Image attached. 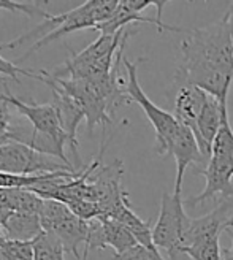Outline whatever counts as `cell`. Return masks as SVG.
Segmentation results:
<instances>
[{"mask_svg": "<svg viewBox=\"0 0 233 260\" xmlns=\"http://www.w3.org/2000/svg\"><path fill=\"white\" fill-rule=\"evenodd\" d=\"M230 235H231V248L230 249H224L222 255H224V260H233V229L228 230Z\"/></svg>", "mask_w": 233, "mask_h": 260, "instance_id": "d4e9b609", "label": "cell"}, {"mask_svg": "<svg viewBox=\"0 0 233 260\" xmlns=\"http://www.w3.org/2000/svg\"><path fill=\"white\" fill-rule=\"evenodd\" d=\"M18 75H22V76H29V78H34V80H38V75L29 72V70H24L22 67H18V65L11 63L10 60L4 59L0 56V76L2 78H10L15 83H19L18 80Z\"/></svg>", "mask_w": 233, "mask_h": 260, "instance_id": "603a6c76", "label": "cell"}, {"mask_svg": "<svg viewBox=\"0 0 233 260\" xmlns=\"http://www.w3.org/2000/svg\"><path fill=\"white\" fill-rule=\"evenodd\" d=\"M38 81L45 83L46 86L51 87L53 90V103L56 105L59 111V118L62 122V127L65 130V134L69 137V146L76 157V160H80L78 157V138H76V130L78 125L81 124L83 119H86V114L81 108V105L78 103L75 97H72L65 89L60 87L54 78H51L49 73L42 72L38 75Z\"/></svg>", "mask_w": 233, "mask_h": 260, "instance_id": "8fae6325", "label": "cell"}, {"mask_svg": "<svg viewBox=\"0 0 233 260\" xmlns=\"http://www.w3.org/2000/svg\"><path fill=\"white\" fill-rule=\"evenodd\" d=\"M181 60L175 73L179 87L193 86L225 105L233 80V48L228 11L206 27L190 29L179 46Z\"/></svg>", "mask_w": 233, "mask_h": 260, "instance_id": "6da1fadb", "label": "cell"}, {"mask_svg": "<svg viewBox=\"0 0 233 260\" xmlns=\"http://www.w3.org/2000/svg\"><path fill=\"white\" fill-rule=\"evenodd\" d=\"M62 241L49 232H42L34 240V260H65Z\"/></svg>", "mask_w": 233, "mask_h": 260, "instance_id": "ac0fdd59", "label": "cell"}, {"mask_svg": "<svg viewBox=\"0 0 233 260\" xmlns=\"http://www.w3.org/2000/svg\"><path fill=\"white\" fill-rule=\"evenodd\" d=\"M87 244L90 249L113 248L114 254H122L138 243L125 225L116 219L100 216L90 220V237Z\"/></svg>", "mask_w": 233, "mask_h": 260, "instance_id": "7c38bea8", "label": "cell"}, {"mask_svg": "<svg viewBox=\"0 0 233 260\" xmlns=\"http://www.w3.org/2000/svg\"><path fill=\"white\" fill-rule=\"evenodd\" d=\"M5 240V235H4V230H2V227H0V243H2Z\"/></svg>", "mask_w": 233, "mask_h": 260, "instance_id": "f1b7e54d", "label": "cell"}, {"mask_svg": "<svg viewBox=\"0 0 233 260\" xmlns=\"http://www.w3.org/2000/svg\"><path fill=\"white\" fill-rule=\"evenodd\" d=\"M170 155H173L176 160L175 193H181V190H183V179H184V173L187 170V167L190 164H200V165H203L202 168H205L208 160L202 155L195 135L192 134L190 128H187L183 124H179Z\"/></svg>", "mask_w": 233, "mask_h": 260, "instance_id": "4fadbf2b", "label": "cell"}, {"mask_svg": "<svg viewBox=\"0 0 233 260\" xmlns=\"http://www.w3.org/2000/svg\"><path fill=\"white\" fill-rule=\"evenodd\" d=\"M189 216L181 202V193H162L160 213L152 229V240L157 249H163L170 260H190L183 252V237Z\"/></svg>", "mask_w": 233, "mask_h": 260, "instance_id": "8992f818", "label": "cell"}, {"mask_svg": "<svg viewBox=\"0 0 233 260\" xmlns=\"http://www.w3.org/2000/svg\"><path fill=\"white\" fill-rule=\"evenodd\" d=\"M0 227L5 238L15 241H34L43 232L40 216L21 211H11Z\"/></svg>", "mask_w": 233, "mask_h": 260, "instance_id": "2e32d148", "label": "cell"}, {"mask_svg": "<svg viewBox=\"0 0 233 260\" xmlns=\"http://www.w3.org/2000/svg\"><path fill=\"white\" fill-rule=\"evenodd\" d=\"M190 260H221V237H208L183 249Z\"/></svg>", "mask_w": 233, "mask_h": 260, "instance_id": "d6986e66", "label": "cell"}, {"mask_svg": "<svg viewBox=\"0 0 233 260\" xmlns=\"http://www.w3.org/2000/svg\"><path fill=\"white\" fill-rule=\"evenodd\" d=\"M228 11V25H230V37H231V48H233V5L227 10Z\"/></svg>", "mask_w": 233, "mask_h": 260, "instance_id": "484cf974", "label": "cell"}, {"mask_svg": "<svg viewBox=\"0 0 233 260\" xmlns=\"http://www.w3.org/2000/svg\"><path fill=\"white\" fill-rule=\"evenodd\" d=\"M11 211H8V210H5V208H0V225H2V222L4 220L8 217V214H10Z\"/></svg>", "mask_w": 233, "mask_h": 260, "instance_id": "4316f807", "label": "cell"}, {"mask_svg": "<svg viewBox=\"0 0 233 260\" xmlns=\"http://www.w3.org/2000/svg\"><path fill=\"white\" fill-rule=\"evenodd\" d=\"M13 132H15V127H11V116L8 111V105L0 103V146L13 141Z\"/></svg>", "mask_w": 233, "mask_h": 260, "instance_id": "cb8c5ba5", "label": "cell"}, {"mask_svg": "<svg viewBox=\"0 0 233 260\" xmlns=\"http://www.w3.org/2000/svg\"><path fill=\"white\" fill-rule=\"evenodd\" d=\"M111 219H116L118 222H121L122 225H125L130 233L135 237L137 243L145 246V248L151 249V251H159L154 246V240H152V229H151V220H143L140 219L134 210L132 205L127 203L122 208H119L118 211L114 213V216Z\"/></svg>", "mask_w": 233, "mask_h": 260, "instance_id": "e0dca14e", "label": "cell"}, {"mask_svg": "<svg viewBox=\"0 0 233 260\" xmlns=\"http://www.w3.org/2000/svg\"><path fill=\"white\" fill-rule=\"evenodd\" d=\"M0 260H4V258H2V252H0Z\"/></svg>", "mask_w": 233, "mask_h": 260, "instance_id": "f546056e", "label": "cell"}, {"mask_svg": "<svg viewBox=\"0 0 233 260\" xmlns=\"http://www.w3.org/2000/svg\"><path fill=\"white\" fill-rule=\"evenodd\" d=\"M143 60L145 59H138L135 62H130L124 56L122 63L127 70L125 90H127L128 97L132 99V102L138 103V105L143 108L146 118L149 119V122L152 124V127L155 130V152L159 155H165V154L170 155L175 137L179 128V122L176 121L175 114L159 108L157 105H154V103L148 99V95L143 92V89H141V86L138 83V65Z\"/></svg>", "mask_w": 233, "mask_h": 260, "instance_id": "5b68a950", "label": "cell"}, {"mask_svg": "<svg viewBox=\"0 0 233 260\" xmlns=\"http://www.w3.org/2000/svg\"><path fill=\"white\" fill-rule=\"evenodd\" d=\"M0 102L5 103V105L15 107L24 118L32 124L35 134H40V135H45L51 140H54L62 148H65V145H69V137L62 127L59 111L54 103H43V105H38V103H25L19 100L18 97L11 95L10 92L0 94Z\"/></svg>", "mask_w": 233, "mask_h": 260, "instance_id": "9c48e42d", "label": "cell"}, {"mask_svg": "<svg viewBox=\"0 0 233 260\" xmlns=\"http://www.w3.org/2000/svg\"><path fill=\"white\" fill-rule=\"evenodd\" d=\"M4 260H34V241H15L5 238L0 243Z\"/></svg>", "mask_w": 233, "mask_h": 260, "instance_id": "ffe728a7", "label": "cell"}, {"mask_svg": "<svg viewBox=\"0 0 233 260\" xmlns=\"http://www.w3.org/2000/svg\"><path fill=\"white\" fill-rule=\"evenodd\" d=\"M221 110L222 122L213 143L211 157L206 167L197 172L205 176L206 186L195 197H189L184 202L190 208H195L206 200L214 199L216 195H222V199L233 197V130L228 121V107L221 105Z\"/></svg>", "mask_w": 233, "mask_h": 260, "instance_id": "3957f363", "label": "cell"}, {"mask_svg": "<svg viewBox=\"0 0 233 260\" xmlns=\"http://www.w3.org/2000/svg\"><path fill=\"white\" fill-rule=\"evenodd\" d=\"M208 94L205 90L193 87V86H186V87H179L176 92L175 99V118L179 124L186 125L187 128L195 130L197 121L202 114L203 105Z\"/></svg>", "mask_w": 233, "mask_h": 260, "instance_id": "9a60e30c", "label": "cell"}, {"mask_svg": "<svg viewBox=\"0 0 233 260\" xmlns=\"http://www.w3.org/2000/svg\"><path fill=\"white\" fill-rule=\"evenodd\" d=\"M0 172L19 176H34L56 172H75V167L54 162L46 154L22 143L11 141L0 146Z\"/></svg>", "mask_w": 233, "mask_h": 260, "instance_id": "ba28073f", "label": "cell"}, {"mask_svg": "<svg viewBox=\"0 0 233 260\" xmlns=\"http://www.w3.org/2000/svg\"><path fill=\"white\" fill-rule=\"evenodd\" d=\"M124 175V165L119 159L113 164L98 168L94 178H90V186L94 192V202L100 208V216L113 217L114 213L128 202V195L121 186Z\"/></svg>", "mask_w": 233, "mask_h": 260, "instance_id": "30bf717a", "label": "cell"}, {"mask_svg": "<svg viewBox=\"0 0 233 260\" xmlns=\"http://www.w3.org/2000/svg\"><path fill=\"white\" fill-rule=\"evenodd\" d=\"M114 260H163L159 251H151L141 244H137L122 254H114Z\"/></svg>", "mask_w": 233, "mask_h": 260, "instance_id": "7402d4cb", "label": "cell"}, {"mask_svg": "<svg viewBox=\"0 0 233 260\" xmlns=\"http://www.w3.org/2000/svg\"><path fill=\"white\" fill-rule=\"evenodd\" d=\"M118 5H119L118 0H89V2H84L80 7H76L67 13H62V15H49L42 24H38L30 32L15 38V40H11L10 43L0 45V49H15L24 42L32 40L35 35L45 34L40 40H37L27 49L25 56L19 59V60H25V59H29L37 49L46 46L51 42H56L69 34L83 30V29L97 30L100 24L107 22L114 15Z\"/></svg>", "mask_w": 233, "mask_h": 260, "instance_id": "7a4b0ae2", "label": "cell"}, {"mask_svg": "<svg viewBox=\"0 0 233 260\" xmlns=\"http://www.w3.org/2000/svg\"><path fill=\"white\" fill-rule=\"evenodd\" d=\"M89 251H90V248H89V244H86V246H84V254H83V257H81V260H87V255H89Z\"/></svg>", "mask_w": 233, "mask_h": 260, "instance_id": "83f0119b", "label": "cell"}, {"mask_svg": "<svg viewBox=\"0 0 233 260\" xmlns=\"http://www.w3.org/2000/svg\"><path fill=\"white\" fill-rule=\"evenodd\" d=\"M125 32L127 29L119 30L114 35H100L92 45H89L80 53H72V56L54 73L49 75L57 80H65V76L87 81L105 80L113 72Z\"/></svg>", "mask_w": 233, "mask_h": 260, "instance_id": "277c9868", "label": "cell"}, {"mask_svg": "<svg viewBox=\"0 0 233 260\" xmlns=\"http://www.w3.org/2000/svg\"><path fill=\"white\" fill-rule=\"evenodd\" d=\"M0 10H8V11H21L24 15H27L30 18L34 16H42L46 19L49 16V13L43 11L38 4H21V2H13V0H0Z\"/></svg>", "mask_w": 233, "mask_h": 260, "instance_id": "44dd1931", "label": "cell"}, {"mask_svg": "<svg viewBox=\"0 0 233 260\" xmlns=\"http://www.w3.org/2000/svg\"><path fill=\"white\" fill-rule=\"evenodd\" d=\"M40 222L45 232L54 233L62 241L65 252L80 258L78 246L87 244L90 237V220H83L70 208L57 200H45L40 210Z\"/></svg>", "mask_w": 233, "mask_h": 260, "instance_id": "52a82bcc", "label": "cell"}, {"mask_svg": "<svg viewBox=\"0 0 233 260\" xmlns=\"http://www.w3.org/2000/svg\"><path fill=\"white\" fill-rule=\"evenodd\" d=\"M221 122H222L221 103H219L216 97L208 94V99H206L202 114L197 121V127L193 130V135H195L202 155L206 160H210L211 157L213 143H214V138L219 132V128H221Z\"/></svg>", "mask_w": 233, "mask_h": 260, "instance_id": "5bb4252c", "label": "cell"}]
</instances>
